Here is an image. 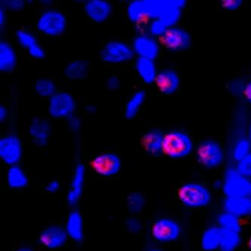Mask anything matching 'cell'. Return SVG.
Listing matches in <instances>:
<instances>
[{
  "mask_svg": "<svg viewBox=\"0 0 251 251\" xmlns=\"http://www.w3.org/2000/svg\"><path fill=\"white\" fill-rule=\"evenodd\" d=\"M194 150V144L190 136L181 130H171L165 134V155L173 159H180L189 156Z\"/></svg>",
  "mask_w": 251,
  "mask_h": 251,
  "instance_id": "obj_1",
  "label": "cell"
},
{
  "mask_svg": "<svg viewBox=\"0 0 251 251\" xmlns=\"http://www.w3.org/2000/svg\"><path fill=\"white\" fill-rule=\"evenodd\" d=\"M179 201L189 208L207 207L211 202L212 195L210 189L201 183L190 182L183 184L178 190Z\"/></svg>",
  "mask_w": 251,
  "mask_h": 251,
  "instance_id": "obj_2",
  "label": "cell"
},
{
  "mask_svg": "<svg viewBox=\"0 0 251 251\" xmlns=\"http://www.w3.org/2000/svg\"><path fill=\"white\" fill-rule=\"evenodd\" d=\"M67 20L65 15L57 9L45 10L36 22L38 31L45 36L57 37L65 33Z\"/></svg>",
  "mask_w": 251,
  "mask_h": 251,
  "instance_id": "obj_3",
  "label": "cell"
},
{
  "mask_svg": "<svg viewBox=\"0 0 251 251\" xmlns=\"http://www.w3.org/2000/svg\"><path fill=\"white\" fill-rule=\"evenodd\" d=\"M196 158L198 163L206 169H215L224 163L225 153L222 146L214 140L201 142L196 149Z\"/></svg>",
  "mask_w": 251,
  "mask_h": 251,
  "instance_id": "obj_4",
  "label": "cell"
},
{
  "mask_svg": "<svg viewBox=\"0 0 251 251\" xmlns=\"http://www.w3.org/2000/svg\"><path fill=\"white\" fill-rule=\"evenodd\" d=\"M222 189L226 198L249 196L251 180L240 173L235 167H230L224 174Z\"/></svg>",
  "mask_w": 251,
  "mask_h": 251,
  "instance_id": "obj_5",
  "label": "cell"
},
{
  "mask_svg": "<svg viewBox=\"0 0 251 251\" xmlns=\"http://www.w3.org/2000/svg\"><path fill=\"white\" fill-rule=\"evenodd\" d=\"M134 55L132 47L119 40L108 42L100 51V57L102 61L109 64L128 62L134 58Z\"/></svg>",
  "mask_w": 251,
  "mask_h": 251,
  "instance_id": "obj_6",
  "label": "cell"
},
{
  "mask_svg": "<svg viewBox=\"0 0 251 251\" xmlns=\"http://www.w3.org/2000/svg\"><path fill=\"white\" fill-rule=\"evenodd\" d=\"M76 103L71 94L67 92H57L49 99L48 112L54 119H67L75 114Z\"/></svg>",
  "mask_w": 251,
  "mask_h": 251,
  "instance_id": "obj_7",
  "label": "cell"
},
{
  "mask_svg": "<svg viewBox=\"0 0 251 251\" xmlns=\"http://www.w3.org/2000/svg\"><path fill=\"white\" fill-rule=\"evenodd\" d=\"M23 156V144L21 139L13 134L0 139V158L8 166L18 165Z\"/></svg>",
  "mask_w": 251,
  "mask_h": 251,
  "instance_id": "obj_8",
  "label": "cell"
},
{
  "mask_svg": "<svg viewBox=\"0 0 251 251\" xmlns=\"http://www.w3.org/2000/svg\"><path fill=\"white\" fill-rule=\"evenodd\" d=\"M91 166L94 172L100 176L105 177L114 176L121 170V158L114 152H102L92 159Z\"/></svg>",
  "mask_w": 251,
  "mask_h": 251,
  "instance_id": "obj_9",
  "label": "cell"
},
{
  "mask_svg": "<svg viewBox=\"0 0 251 251\" xmlns=\"http://www.w3.org/2000/svg\"><path fill=\"white\" fill-rule=\"evenodd\" d=\"M151 233L154 239L158 242L168 243L175 242L179 238L181 228L175 220L161 218L154 223Z\"/></svg>",
  "mask_w": 251,
  "mask_h": 251,
  "instance_id": "obj_10",
  "label": "cell"
},
{
  "mask_svg": "<svg viewBox=\"0 0 251 251\" xmlns=\"http://www.w3.org/2000/svg\"><path fill=\"white\" fill-rule=\"evenodd\" d=\"M164 47L172 52L186 51L192 45V37L189 32L179 26L168 28L162 38Z\"/></svg>",
  "mask_w": 251,
  "mask_h": 251,
  "instance_id": "obj_11",
  "label": "cell"
},
{
  "mask_svg": "<svg viewBox=\"0 0 251 251\" xmlns=\"http://www.w3.org/2000/svg\"><path fill=\"white\" fill-rule=\"evenodd\" d=\"M133 51L137 57L154 60L160 53V46L157 39L147 33H138L133 40Z\"/></svg>",
  "mask_w": 251,
  "mask_h": 251,
  "instance_id": "obj_12",
  "label": "cell"
},
{
  "mask_svg": "<svg viewBox=\"0 0 251 251\" xmlns=\"http://www.w3.org/2000/svg\"><path fill=\"white\" fill-rule=\"evenodd\" d=\"M29 136L32 142L38 147H44L49 143L52 127L49 120L42 117H34L29 126Z\"/></svg>",
  "mask_w": 251,
  "mask_h": 251,
  "instance_id": "obj_13",
  "label": "cell"
},
{
  "mask_svg": "<svg viewBox=\"0 0 251 251\" xmlns=\"http://www.w3.org/2000/svg\"><path fill=\"white\" fill-rule=\"evenodd\" d=\"M84 12L95 23H104L113 13V5L106 0H88L84 5Z\"/></svg>",
  "mask_w": 251,
  "mask_h": 251,
  "instance_id": "obj_14",
  "label": "cell"
},
{
  "mask_svg": "<svg viewBox=\"0 0 251 251\" xmlns=\"http://www.w3.org/2000/svg\"><path fill=\"white\" fill-rule=\"evenodd\" d=\"M68 235L65 228L60 226L52 225L48 226L39 235V242L45 248L49 249H57L61 248L67 242Z\"/></svg>",
  "mask_w": 251,
  "mask_h": 251,
  "instance_id": "obj_15",
  "label": "cell"
},
{
  "mask_svg": "<svg viewBox=\"0 0 251 251\" xmlns=\"http://www.w3.org/2000/svg\"><path fill=\"white\" fill-rule=\"evenodd\" d=\"M186 4L184 0H163V7L158 19L168 28L176 26Z\"/></svg>",
  "mask_w": 251,
  "mask_h": 251,
  "instance_id": "obj_16",
  "label": "cell"
},
{
  "mask_svg": "<svg viewBox=\"0 0 251 251\" xmlns=\"http://www.w3.org/2000/svg\"><path fill=\"white\" fill-rule=\"evenodd\" d=\"M85 167L82 164H78L75 167L71 185L67 193V202L70 205H75L82 198L85 183Z\"/></svg>",
  "mask_w": 251,
  "mask_h": 251,
  "instance_id": "obj_17",
  "label": "cell"
},
{
  "mask_svg": "<svg viewBox=\"0 0 251 251\" xmlns=\"http://www.w3.org/2000/svg\"><path fill=\"white\" fill-rule=\"evenodd\" d=\"M155 83L163 95H172L179 89L180 78L175 70L165 69L158 72Z\"/></svg>",
  "mask_w": 251,
  "mask_h": 251,
  "instance_id": "obj_18",
  "label": "cell"
},
{
  "mask_svg": "<svg viewBox=\"0 0 251 251\" xmlns=\"http://www.w3.org/2000/svg\"><path fill=\"white\" fill-rule=\"evenodd\" d=\"M164 138L165 134L158 129L147 131L141 140L145 152L152 157L162 155L164 153Z\"/></svg>",
  "mask_w": 251,
  "mask_h": 251,
  "instance_id": "obj_19",
  "label": "cell"
},
{
  "mask_svg": "<svg viewBox=\"0 0 251 251\" xmlns=\"http://www.w3.org/2000/svg\"><path fill=\"white\" fill-rule=\"evenodd\" d=\"M224 211L238 218L251 217V198L250 196L226 198L224 201Z\"/></svg>",
  "mask_w": 251,
  "mask_h": 251,
  "instance_id": "obj_20",
  "label": "cell"
},
{
  "mask_svg": "<svg viewBox=\"0 0 251 251\" xmlns=\"http://www.w3.org/2000/svg\"><path fill=\"white\" fill-rule=\"evenodd\" d=\"M134 68L140 79L147 85L155 83L158 75V69L154 60L137 57L134 63Z\"/></svg>",
  "mask_w": 251,
  "mask_h": 251,
  "instance_id": "obj_21",
  "label": "cell"
},
{
  "mask_svg": "<svg viewBox=\"0 0 251 251\" xmlns=\"http://www.w3.org/2000/svg\"><path fill=\"white\" fill-rule=\"evenodd\" d=\"M18 64V56L12 45L5 41L0 43V71L5 74L13 72Z\"/></svg>",
  "mask_w": 251,
  "mask_h": 251,
  "instance_id": "obj_22",
  "label": "cell"
},
{
  "mask_svg": "<svg viewBox=\"0 0 251 251\" xmlns=\"http://www.w3.org/2000/svg\"><path fill=\"white\" fill-rule=\"evenodd\" d=\"M68 237L75 242H79L83 239V219L77 210H74L67 217L65 227Z\"/></svg>",
  "mask_w": 251,
  "mask_h": 251,
  "instance_id": "obj_23",
  "label": "cell"
},
{
  "mask_svg": "<svg viewBox=\"0 0 251 251\" xmlns=\"http://www.w3.org/2000/svg\"><path fill=\"white\" fill-rule=\"evenodd\" d=\"M89 63L85 60H75L66 65L64 74L70 81H82L88 77L89 74Z\"/></svg>",
  "mask_w": 251,
  "mask_h": 251,
  "instance_id": "obj_24",
  "label": "cell"
},
{
  "mask_svg": "<svg viewBox=\"0 0 251 251\" xmlns=\"http://www.w3.org/2000/svg\"><path fill=\"white\" fill-rule=\"evenodd\" d=\"M146 100V92L139 90L134 92L129 98L125 106V116L126 119L131 120L138 115Z\"/></svg>",
  "mask_w": 251,
  "mask_h": 251,
  "instance_id": "obj_25",
  "label": "cell"
},
{
  "mask_svg": "<svg viewBox=\"0 0 251 251\" xmlns=\"http://www.w3.org/2000/svg\"><path fill=\"white\" fill-rule=\"evenodd\" d=\"M7 183L12 189H19L26 187L28 184L27 175L19 165L9 167L7 172Z\"/></svg>",
  "mask_w": 251,
  "mask_h": 251,
  "instance_id": "obj_26",
  "label": "cell"
},
{
  "mask_svg": "<svg viewBox=\"0 0 251 251\" xmlns=\"http://www.w3.org/2000/svg\"><path fill=\"white\" fill-rule=\"evenodd\" d=\"M220 242V228L218 226H210L204 230L201 238V247L204 251L219 250Z\"/></svg>",
  "mask_w": 251,
  "mask_h": 251,
  "instance_id": "obj_27",
  "label": "cell"
},
{
  "mask_svg": "<svg viewBox=\"0 0 251 251\" xmlns=\"http://www.w3.org/2000/svg\"><path fill=\"white\" fill-rule=\"evenodd\" d=\"M241 243H242L241 233L220 228V242L219 251H235L239 248Z\"/></svg>",
  "mask_w": 251,
  "mask_h": 251,
  "instance_id": "obj_28",
  "label": "cell"
},
{
  "mask_svg": "<svg viewBox=\"0 0 251 251\" xmlns=\"http://www.w3.org/2000/svg\"><path fill=\"white\" fill-rule=\"evenodd\" d=\"M126 13L129 21L136 26L143 25L147 19L143 0H134L129 2Z\"/></svg>",
  "mask_w": 251,
  "mask_h": 251,
  "instance_id": "obj_29",
  "label": "cell"
},
{
  "mask_svg": "<svg viewBox=\"0 0 251 251\" xmlns=\"http://www.w3.org/2000/svg\"><path fill=\"white\" fill-rule=\"evenodd\" d=\"M241 219L230 213L224 211L217 217V226L221 229L232 231L241 233L242 223Z\"/></svg>",
  "mask_w": 251,
  "mask_h": 251,
  "instance_id": "obj_30",
  "label": "cell"
},
{
  "mask_svg": "<svg viewBox=\"0 0 251 251\" xmlns=\"http://www.w3.org/2000/svg\"><path fill=\"white\" fill-rule=\"evenodd\" d=\"M34 90L38 96L49 99L57 92L55 82L49 78H40L36 80Z\"/></svg>",
  "mask_w": 251,
  "mask_h": 251,
  "instance_id": "obj_31",
  "label": "cell"
},
{
  "mask_svg": "<svg viewBox=\"0 0 251 251\" xmlns=\"http://www.w3.org/2000/svg\"><path fill=\"white\" fill-rule=\"evenodd\" d=\"M251 152V143L248 137L238 139L232 149V155L238 163Z\"/></svg>",
  "mask_w": 251,
  "mask_h": 251,
  "instance_id": "obj_32",
  "label": "cell"
},
{
  "mask_svg": "<svg viewBox=\"0 0 251 251\" xmlns=\"http://www.w3.org/2000/svg\"><path fill=\"white\" fill-rule=\"evenodd\" d=\"M126 204H127V210L130 214H140L145 207V197L140 193L134 192L127 196Z\"/></svg>",
  "mask_w": 251,
  "mask_h": 251,
  "instance_id": "obj_33",
  "label": "cell"
},
{
  "mask_svg": "<svg viewBox=\"0 0 251 251\" xmlns=\"http://www.w3.org/2000/svg\"><path fill=\"white\" fill-rule=\"evenodd\" d=\"M147 19H158L163 7V0H143Z\"/></svg>",
  "mask_w": 251,
  "mask_h": 251,
  "instance_id": "obj_34",
  "label": "cell"
},
{
  "mask_svg": "<svg viewBox=\"0 0 251 251\" xmlns=\"http://www.w3.org/2000/svg\"><path fill=\"white\" fill-rule=\"evenodd\" d=\"M15 36L19 46L26 50H29L30 48L39 43L36 36L26 29H18Z\"/></svg>",
  "mask_w": 251,
  "mask_h": 251,
  "instance_id": "obj_35",
  "label": "cell"
},
{
  "mask_svg": "<svg viewBox=\"0 0 251 251\" xmlns=\"http://www.w3.org/2000/svg\"><path fill=\"white\" fill-rule=\"evenodd\" d=\"M168 29V26L162 23L159 19L152 20L147 27V33L150 36H153L155 39L156 38L162 39Z\"/></svg>",
  "mask_w": 251,
  "mask_h": 251,
  "instance_id": "obj_36",
  "label": "cell"
},
{
  "mask_svg": "<svg viewBox=\"0 0 251 251\" xmlns=\"http://www.w3.org/2000/svg\"><path fill=\"white\" fill-rule=\"evenodd\" d=\"M247 83L242 78H237L228 84V91L234 96L239 97L245 95Z\"/></svg>",
  "mask_w": 251,
  "mask_h": 251,
  "instance_id": "obj_37",
  "label": "cell"
},
{
  "mask_svg": "<svg viewBox=\"0 0 251 251\" xmlns=\"http://www.w3.org/2000/svg\"><path fill=\"white\" fill-rule=\"evenodd\" d=\"M235 168L240 173L251 180V152L238 162Z\"/></svg>",
  "mask_w": 251,
  "mask_h": 251,
  "instance_id": "obj_38",
  "label": "cell"
},
{
  "mask_svg": "<svg viewBox=\"0 0 251 251\" xmlns=\"http://www.w3.org/2000/svg\"><path fill=\"white\" fill-rule=\"evenodd\" d=\"M1 2V7L10 12H21L25 7L24 0H4Z\"/></svg>",
  "mask_w": 251,
  "mask_h": 251,
  "instance_id": "obj_39",
  "label": "cell"
},
{
  "mask_svg": "<svg viewBox=\"0 0 251 251\" xmlns=\"http://www.w3.org/2000/svg\"><path fill=\"white\" fill-rule=\"evenodd\" d=\"M126 227L130 233L137 234L142 229V224L139 219L134 217H129L126 220Z\"/></svg>",
  "mask_w": 251,
  "mask_h": 251,
  "instance_id": "obj_40",
  "label": "cell"
},
{
  "mask_svg": "<svg viewBox=\"0 0 251 251\" xmlns=\"http://www.w3.org/2000/svg\"><path fill=\"white\" fill-rule=\"evenodd\" d=\"M66 120H67V127L71 132L74 133V134L79 132L81 127H82V120L78 116L75 114L72 115L67 118Z\"/></svg>",
  "mask_w": 251,
  "mask_h": 251,
  "instance_id": "obj_41",
  "label": "cell"
},
{
  "mask_svg": "<svg viewBox=\"0 0 251 251\" xmlns=\"http://www.w3.org/2000/svg\"><path fill=\"white\" fill-rule=\"evenodd\" d=\"M27 52L32 58L36 60H43L46 57V51L39 43L30 48L29 50H27Z\"/></svg>",
  "mask_w": 251,
  "mask_h": 251,
  "instance_id": "obj_42",
  "label": "cell"
},
{
  "mask_svg": "<svg viewBox=\"0 0 251 251\" xmlns=\"http://www.w3.org/2000/svg\"><path fill=\"white\" fill-rule=\"evenodd\" d=\"M106 86L111 92H116L121 87V81L116 75H111L106 79Z\"/></svg>",
  "mask_w": 251,
  "mask_h": 251,
  "instance_id": "obj_43",
  "label": "cell"
},
{
  "mask_svg": "<svg viewBox=\"0 0 251 251\" xmlns=\"http://www.w3.org/2000/svg\"><path fill=\"white\" fill-rule=\"evenodd\" d=\"M242 0H224L222 2V6L227 11H236L242 6Z\"/></svg>",
  "mask_w": 251,
  "mask_h": 251,
  "instance_id": "obj_44",
  "label": "cell"
},
{
  "mask_svg": "<svg viewBox=\"0 0 251 251\" xmlns=\"http://www.w3.org/2000/svg\"><path fill=\"white\" fill-rule=\"evenodd\" d=\"M61 188L60 183L57 180H51L46 185V192L49 193H56L58 192L59 189Z\"/></svg>",
  "mask_w": 251,
  "mask_h": 251,
  "instance_id": "obj_45",
  "label": "cell"
},
{
  "mask_svg": "<svg viewBox=\"0 0 251 251\" xmlns=\"http://www.w3.org/2000/svg\"><path fill=\"white\" fill-rule=\"evenodd\" d=\"M6 12L7 11L5 9V8L1 7V8H0V26H1V28L4 27V26H5V24H6Z\"/></svg>",
  "mask_w": 251,
  "mask_h": 251,
  "instance_id": "obj_46",
  "label": "cell"
},
{
  "mask_svg": "<svg viewBox=\"0 0 251 251\" xmlns=\"http://www.w3.org/2000/svg\"><path fill=\"white\" fill-rule=\"evenodd\" d=\"M8 109L3 105H1V106H0V121L4 123L8 119Z\"/></svg>",
  "mask_w": 251,
  "mask_h": 251,
  "instance_id": "obj_47",
  "label": "cell"
},
{
  "mask_svg": "<svg viewBox=\"0 0 251 251\" xmlns=\"http://www.w3.org/2000/svg\"><path fill=\"white\" fill-rule=\"evenodd\" d=\"M247 101L251 104V81L247 83L246 89H245V95Z\"/></svg>",
  "mask_w": 251,
  "mask_h": 251,
  "instance_id": "obj_48",
  "label": "cell"
},
{
  "mask_svg": "<svg viewBox=\"0 0 251 251\" xmlns=\"http://www.w3.org/2000/svg\"><path fill=\"white\" fill-rule=\"evenodd\" d=\"M85 110L88 114L94 115L97 113V107L95 105H87L85 106Z\"/></svg>",
  "mask_w": 251,
  "mask_h": 251,
  "instance_id": "obj_49",
  "label": "cell"
},
{
  "mask_svg": "<svg viewBox=\"0 0 251 251\" xmlns=\"http://www.w3.org/2000/svg\"><path fill=\"white\" fill-rule=\"evenodd\" d=\"M248 138L249 139L250 142L251 143V123L250 124L249 128H248Z\"/></svg>",
  "mask_w": 251,
  "mask_h": 251,
  "instance_id": "obj_50",
  "label": "cell"
},
{
  "mask_svg": "<svg viewBox=\"0 0 251 251\" xmlns=\"http://www.w3.org/2000/svg\"><path fill=\"white\" fill-rule=\"evenodd\" d=\"M33 251V250L29 249V248H20V249L17 250V251Z\"/></svg>",
  "mask_w": 251,
  "mask_h": 251,
  "instance_id": "obj_51",
  "label": "cell"
},
{
  "mask_svg": "<svg viewBox=\"0 0 251 251\" xmlns=\"http://www.w3.org/2000/svg\"><path fill=\"white\" fill-rule=\"evenodd\" d=\"M248 248H249L250 251H251V235H250L249 238H248Z\"/></svg>",
  "mask_w": 251,
  "mask_h": 251,
  "instance_id": "obj_52",
  "label": "cell"
},
{
  "mask_svg": "<svg viewBox=\"0 0 251 251\" xmlns=\"http://www.w3.org/2000/svg\"><path fill=\"white\" fill-rule=\"evenodd\" d=\"M148 251H162V250H160V249H151V250H149Z\"/></svg>",
  "mask_w": 251,
  "mask_h": 251,
  "instance_id": "obj_53",
  "label": "cell"
},
{
  "mask_svg": "<svg viewBox=\"0 0 251 251\" xmlns=\"http://www.w3.org/2000/svg\"><path fill=\"white\" fill-rule=\"evenodd\" d=\"M249 196H250V197H251V193H250Z\"/></svg>",
  "mask_w": 251,
  "mask_h": 251,
  "instance_id": "obj_54",
  "label": "cell"
}]
</instances>
